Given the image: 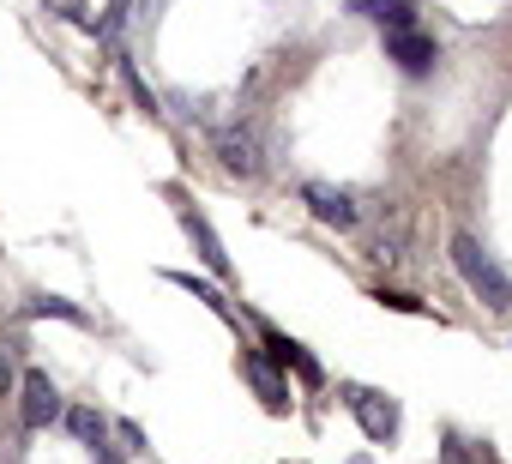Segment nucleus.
I'll return each mask as SVG.
<instances>
[{"label": "nucleus", "mask_w": 512, "mask_h": 464, "mask_svg": "<svg viewBox=\"0 0 512 464\" xmlns=\"http://www.w3.org/2000/svg\"><path fill=\"white\" fill-rule=\"evenodd\" d=\"M452 266H458V278L470 284V296H482V308H512V278L494 266V254L476 242V236H452Z\"/></svg>", "instance_id": "obj_1"}, {"label": "nucleus", "mask_w": 512, "mask_h": 464, "mask_svg": "<svg viewBox=\"0 0 512 464\" xmlns=\"http://www.w3.org/2000/svg\"><path fill=\"white\" fill-rule=\"evenodd\" d=\"M344 404H350V416L362 422L368 440H392V434H398V404H392L386 392H374V386H344Z\"/></svg>", "instance_id": "obj_2"}, {"label": "nucleus", "mask_w": 512, "mask_h": 464, "mask_svg": "<svg viewBox=\"0 0 512 464\" xmlns=\"http://www.w3.org/2000/svg\"><path fill=\"white\" fill-rule=\"evenodd\" d=\"M19 392H25V404H19L25 428H49V422H61V416H67V404H61V386H55L43 368H31V374L19 380Z\"/></svg>", "instance_id": "obj_3"}, {"label": "nucleus", "mask_w": 512, "mask_h": 464, "mask_svg": "<svg viewBox=\"0 0 512 464\" xmlns=\"http://www.w3.org/2000/svg\"><path fill=\"white\" fill-rule=\"evenodd\" d=\"M217 157H223V169L241 175V181H253V175L266 169V145H260V133H253V127H229V133H217Z\"/></svg>", "instance_id": "obj_4"}, {"label": "nucleus", "mask_w": 512, "mask_h": 464, "mask_svg": "<svg viewBox=\"0 0 512 464\" xmlns=\"http://www.w3.org/2000/svg\"><path fill=\"white\" fill-rule=\"evenodd\" d=\"M302 199H308V211H314L320 223H332V229H356V223H362L356 199H350L344 187H332V181H308V187H302Z\"/></svg>", "instance_id": "obj_5"}, {"label": "nucleus", "mask_w": 512, "mask_h": 464, "mask_svg": "<svg viewBox=\"0 0 512 464\" xmlns=\"http://www.w3.org/2000/svg\"><path fill=\"white\" fill-rule=\"evenodd\" d=\"M386 55H392L404 73H428V67H434V43H428L422 31H410V25L386 37Z\"/></svg>", "instance_id": "obj_6"}, {"label": "nucleus", "mask_w": 512, "mask_h": 464, "mask_svg": "<svg viewBox=\"0 0 512 464\" xmlns=\"http://www.w3.org/2000/svg\"><path fill=\"white\" fill-rule=\"evenodd\" d=\"M181 223H187V236H193L199 260H205V266H211V272L223 278V272H229V254H223V242H217V229H211V223H205L199 211H181Z\"/></svg>", "instance_id": "obj_7"}, {"label": "nucleus", "mask_w": 512, "mask_h": 464, "mask_svg": "<svg viewBox=\"0 0 512 464\" xmlns=\"http://www.w3.org/2000/svg\"><path fill=\"white\" fill-rule=\"evenodd\" d=\"M241 374L253 380V392H260V398H266L272 410H284V404H290V386H284V380H278V374H272V368H266L260 356H247V362H241Z\"/></svg>", "instance_id": "obj_8"}, {"label": "nucleus", "mask_w": 512, "mask_h": 464, "mask_svg": "<svg viewBox=\"0 0 512 464\" xmlns=\"http://www.w3.org/2000/svg\"><path fill=\"white\" fill-rule=\"evenodd\" d=\"M266 350H272V356H278L284 368H296V374H302L308 386H320V380H326V374H320V362H314V356H308L302 344H290V338H278V332H272V338H266Z\"/></svg>", "instance_id": "obj_9"}, {"label": "nucleus", "mask_w": 512, "mask_h": 464, "mask_svg": "<svg viewBox=\"0 0 512 464\" xmlns=\"http://www.w3.org/2000/svg\"><path fill=\"white\" fill-rule=\"evenodd\" d=\"M350 13H362V19H374V25L404 31V25H410V0H356Z\"/></svg>", "instance_id": "obj_10"}, {"label": "nucleus", "mask_w": 512, "mask_h": 464, "mask_svg": "<svg viewBox=\"0 0 512 464\" xmlns=\"http://www.w3.org/2000/svg\"><path fill=\"white\" fill-rule=\"evenodd\" d=\"M61 422H67V428H73V434H79L85 446H97V440H103V428H109V422H103L97 410H85V404H73V410H67Z\"/></svg>", "instance_id": "obj_11"}, {"label": "nucleus", "mask_w": 512, "mask_h": 464, "mask_svg": "<svg viewBox=\"0 0 512 464\" xmlns=\"http://www.w3.org/2000/svg\"><path fill=\"white\" fill-rule=\"evenodd\" d=\"M31 314H37V320H73V326H85V308H73V302H61V296H37Z\"/></svg>", "instance_id": "obj_12"}, {"label": "nucleus", "mask_w": 512, "mask_h": 464, "mask_svg": "<svg viewBox=\"0 0 512 464\" xmlns=\"http://www.w3.org/2000/svg\"><path fill=\"white\" fill-rule=\"evenodd\" d=\"M175 284H181V290H193V302H205V308H217V314H229V302H223V290H211V284H199L193 272H175Z\"/></svg>", "instance_id": "obj_13"}, {"label": "nucleus", "mask_w": 512, "mask_h": 464, "mask_svg": "<svg viewBox=\"0 0 512 464\" xmlns=\"http://www.w3.org/2000/svg\"><path fill=\"white\" fill-rule=\"evenodd\" d=\"M121 73H127V85H133V97H139V109L151 115V109H157V97H151V85H145V79H139L133 67H121Z\"/></svg>", "instance_id": "obj_14"}, {"label": "nucleus", "mask_w": 512, "mask_h": 464, "mask_svg": "<svg viewBox=\"0 0 512 464\" xmlns=\"http://www.w3.org/2000/svg\"><path fill=\"white\" fill-rule=\"evenodd\" d=\"M7 350H19V344H0V398L13 392V362H7Z\"/></svg>", "instance_id": "obj_15"}, {"label": "nucleus", "mask_w": 512, "mask_h": 464, "mask_svg": "<svg viewBox=\"0 0 512 464\" xmlns=\"http://www.w3.org/2000/svg\"><path fill=\"white\" fill-rule=\"evenodd\" d=\"M91 452H97V464H121V458H115V446H103V440H97Z\"/></svg>", "instance_id": "obj_16"}, {"label": "nucleus", "mask_w": 512, "mask_h": 464, "mask_svg": "<svg viewBox=\"0 0 512 464\" xmlns=\"http://www.w3.org/2000/svg\"><path fill=\"white\" fill-rule=\"evenodd\" d=\"M356 464H368V458H356Z\"/></svg>", "instance_id": "obj_17"}]
</instances>
